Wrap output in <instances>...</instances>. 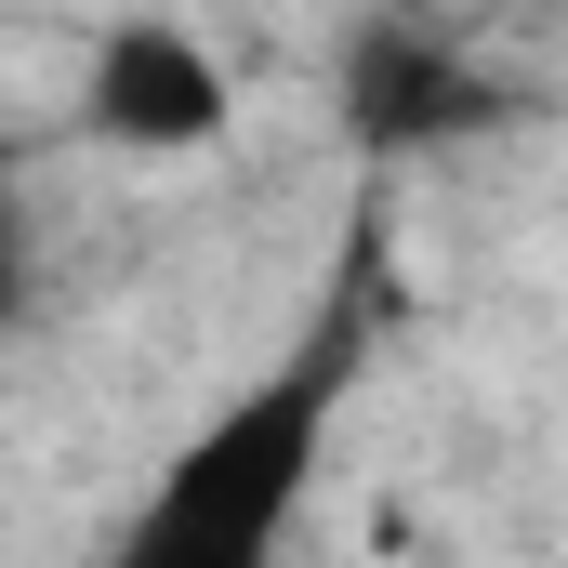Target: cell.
<instances>
[{
  "instance_id": "cell-1",
  "label": "cell",
  "mask_w": 568,
  "mask_h": 568,
  "mask_svg": "<svg viewBox=\"0 0 568 568\" xmlns=\"http://www.w3.org/2000/svg\"><path fill=\"white\" fill-rule=\"evenodd\" d=\"M357 357H371V265H344L331 304L291 331L212 424L172 436V463L133 489V516L106 529L93 568H278L291 529H304V503H317L331 424L357 397Z\"/></svg>"
},
{
  "instance_id": "cell-2",
  "label": "cell",
  "mask_w": 568,
  "mask_h": 568,
  "mask_svg": "<svg viewBox=\"0 0 568 568\" xmlns=\"http://www.w3.org/2000/svg\"><path fill=\"white\" fill-rule=\"evenodd\" d=\"M529 106V80H503L476 40H449L424 13H371L344 40V133L371 159H436V145H476Z\"/></svg>"
},
{
  "instance_id": "cell-3",
  "label": "cell",
  "mask_w": 568,
  "mask_h": 568,
  "mask_svg": "<svg viewBox=\"0 0 568 568\" xmlns=\"http://www.w3.org/2000/svg\"><path fill=\"white\" fill-rule=\"evenodd\" d=\"M80 120L106 145H133V159H199V145H225V120H239V80H225V53L199 27L120 13L93 40V67H80Z\"/></svg>"
},
{
  "instance_id": "cell-4",
  "label": "cell",
  "mask_w": 568,
  "mask_h": 568,
  "mask_svg": "<svg viewBox=\"0 0 568 568\" xmlns=\"http://www.w3.org/2000/svg\"><path fill=\"white\" fill-rule=\"evenodd\" d=\"M27 304H40V225H27V199L0 185V344L27 331Z\"/></svg>"
}]
</instances>
